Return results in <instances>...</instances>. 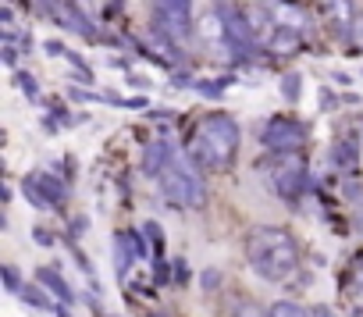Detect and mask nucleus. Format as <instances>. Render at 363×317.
Returning a JSON list of instances; mask_svg holds the SVG:
<instances>
[{
	"instance_id": "2",
	"label": "nucleus",
	"mask_w": 363,
	"mask_h": 317,
	"mask_svg": "<svg viewBox=\"0 0 363 317\" xmlns=\"http://www.w3.org/2000/svg\"><path fill=\"white\" fill-rule=\"evenodd\" d=\"M239 121L221 114V111H211L196 121V132H193V143H189V157L196 165L211 168V172H225L232 168L235 153H239Z\"/></svg>"
},
{
	"instance_id": "16",
	"label": "nucleus",
	"mask_w": 363,
	"mask_h": 317,
	"mask_svg": "<svg viewBox=\"0 0 363 317\" xmlns=\"http://www.w3.org/2000/svg\"><path fill=\"white\" fill-rule=\"evenodd\" d=\"M22 299H26L29 306H36V310H57V306L47 299V292H43L40 285H26V289H22Z\"/></svg>"
},
{
	"instance_id": "3",
	"label": "nucleus",
	"mask_w": 363,
	"mask_h": 317,
	"mask_svg": "<svg viewBox=\"0 0 363 317\" xmlns=\"http://www.w3.org/2000/svg\"><path fill=\"white\" fill-rule=\"evenodd\" d=\"M193 165H196L193 157H189V161H178V157H171V165H167L157 179H160V189H164V196H167L171 204L189 207V211H200V207H207V186H203V179L196 175Z\"/></svg>"
},
{
	"instance_id": "12",
	"label": "nucleus",
	"mask_w": 363,
	"mask_h": 317,
	"mask_svg": "<svg viewBox=\"0 0 363 317\" xmlns=\"http://www.w3.org/2000/svg\"><path fill=\"white\" fill-rule=\"evenodd\" d=\"M132 260H139L132 232H114V267H118V274H125Z\"/></svg>"
},
{
	"instance_id": "21",
	"label": "nucleus",
	"mask_w": 363,
	"mask_h": 317,
	"mask_svg": "<svg viewBox=\"0 0 363 317\" xmlns=\"http://www.w3.org/2000/svg\"><path fill=\"white\" fill-rule=\"evenodd\" d=\"M18 89H22V93H29V96H36V93H40V86H36V79H33L29 72H18Z\"/></svg>"
},
{
	"instance_id": "29",
	"label": "nucleus",
	"mask_w": 363,
	"mask_h": 317,
	"mask_svg": "<svg viewBox=\"0 0 363 317\" xmlns=\"http://www.w3.org/2000/svg\"><path fill=\"white\" fill-rule=\"evenodd\" d=\"M352 43H356V50H363V18H356V26H352V36H349Z\"/></svg>"
},
{
	"instance_id": "14",
	"label": "nucleus",
	"mask_w": 363,
	"mask_h": 317,
	"mask_svg": "<svg viewBox=\"0 0 363 317\" xmlns=\"http://www.w3.org/2000/svg\"><path fill=\"white\" fill-rule=\"evenodd\" d=\"M299 33L292 29V26H281V29H274V36L267 40V50L271 54H296L299 50Z\"/></svg>"
},
{
	"instance_id": "9",
	"label": "nucleus",
	"mask_w": 363,
	"mask_h": 317,
	"mask_svg": "<svg viewBox=\"0 0 363 317\" xmlns=\"http://www.w3.org/2000/svg\"><path fill=\"white\" fill-rule=\"evenodd\" d=\"M171 157H174V146L171 143H164V139H157V143H150L146 150H143V175H150V179H157L167 165H171Z\"/></svg>"
},
{
	"instance_id": "28",
	"label": "nucleus",
	"mask_w": 363,
	"mask_h": 317,
	"mask_svg": "<svg viewBox=\"0 0 363 317\" xmlns=\"http://www.w3.org/2000/svg\"><path fill=\"white\" fill-rule=\"evenodd\" d=\"M72 253H75V260H79V267H82V271H86V274L93 278V264H89V257H86L82 250H75V246H72Z\"/></svg>"
},
{
	"instance_id": "5",
	"label": "nucleus",
	"mask_w": 363,
	"mask_h": 317,
	"mask_svg": "<svg viewBox=\"0 0 363 317\" xmlns=\"http://www.w3.org/2000/svg\"><path fill=\"white\" fill-rule=\"evenodd\" d=\"M157 29L167 40H189L193 36V0H153Z\"/></svg>"
},
{
	"instance_id": "30",
	"label": "nucleus",
	"mask_w": 363,
	"mask_h": 317,
	"mask_svg": "<svg viewBox=\"0 0 363 317\" xmlns=\"http://www.w3.org/2000/svg\"><path fill=\"white\" fill-rule=\"evenodd\" d=\"M86 228H89V221H86V218H72V235H75V239H79Z\"/></svg>"
},
{
	"instance_id": "31",
	"label": "nucleus",
	"mask_w": 363,
	"mask_h": 317,
	"mask_svg": "<svg viewBox=\"0 0 363 317\" xmlns=\"http://www.w3.org/2000/svg\"><path fill=\"white\" fill-rule=\"evenodd\" d=\"M47 54H50V57H65L68 50H65V47L57 43V40H50V43H47Z\"/></svg>"
},
{
	"instance_id": "25",
	"label": "nucleus",
	"mask_w": 363,
	"mask_h": 317,
	"mask_svg": "<svg viewBox=\"0 0 363 317\" xmlns=\"http://www.w3.org/2000/svg\"><path fill=\"white\" fill-rule=\"evenodd\" d=\"M0 50H4L0 57H4V65H8V68H15V65H18V50H15V43H11V40H4V47H0Z\"/></svg>"
},
{
	"instance_id": "32",
	"label": "nucleus",
	"mask_w": 363,
	"mask_h": 317,
	"mask_svg": "<svg viewBox=\"0 0 363 317\" xmlns=\"http://www.w3.org/2000/svg\"><path fill=\"white\" fill-rule=\"evenodd\" d=\"M0 22H4V29H15V11L4 8V11H0Z\"/></svg>"
},
{
	"instance_id": "24",
	"label": "nucleus",
	"mask_w": 363,
	"mask_h": 317,
	"mask_svg": "<svg viewBox=\"0 0 363 317\" xmlns=\"http://www.w3.org/2000/svg\"><path fill=\"white\" fill-rule=\"evenodd\" d=\"M232 317H267L264 310H257L253 303H239L235 310H232Z\"/></svg>"
},
{
	"instance_id": "10",
	"label": "nucleus",
	"mask_w": 363,
	"mask_h": 317,
	"mask_svg": "<svg viewBox=\"0 0 363 317\" xmlns=\"http://www.w3.org/2000/svg\"><path fill=\"white\" fill-rule=\"evenodd\" d=\"M331 165H335L338 172H352V168L359 165V143L349 139V135L335 139V143H331Z\"/></svg>"
},
{
	"instance_id": "17",
	"label": "nucleus",
	"mask_w": 363,
	"mask_h": 317,
	"mask_svg": "<svg viewBox=\"0 0 363 317\" xmlns=\"http://www.w3.org/2000/svg\"><path fill=\"white\" fill-rule=\"evenodd\" d=\"M0 274H4V289H8V292H22V289H26L15 264H4V267H0Z\"/></svg>"
},
{
	"instance_id": "18",
	"label": "nucleus",
	"mask_w": 363,
	"mask_h": 317,
	"mask_svg": "<svg viewBox=\"0 0 363 317\" xmlns=\"http://www.w3.org/2000/svg\"><path fill=\"white\" fill-rule=\"evenodd\" d=\"M143 232L150 235L153 253H157V257H164V232H160V225H157V221H143Z\"/></svg>"
},
{
	"instance_id": "27",
	"label": "nucleus",
	"mask_w": 363,
	"mask_h": 317,
	"mask_svg": "<svg viewBox=\"0 0 363 317\" xmlns=\"http://www.w3.org/2000/svg\"><path fill=\"white\" fill-rule=\"evenodd\" d=\"M33 239H36L40 246H54V235H50L47 228H33Z\"/></svg>"
},
{
	"instance_id": "26",
	"label": "nucleus",
	"mask_w": 363,
	"mask_h": 317,
	"mask_svg": "<svg viewBox=\"0 0 363 317\" xmlns=\"http://www.w3.org/2000/svg\"><path fill=\"white\" fill-rule=\"evenodd\" d=\"M174 274H178V278H174L178 285H186V282H189V267H186V260H174Z\"/></svg>"
},
{
	"instance_id": "33",
	"label": "nucleus",
	"mask_w": 363,
	"mask_h": 317,
	"mask_svg": "<svg viewBox=\"0 0 363 317\" xmlns=\"http://www.w3.org/2000/svg\"><path fill=\"white\" fill-rule=\"evenodd\" d=\"M310 317H331V313H328V310H324V306H317V310H313V313H310Z\"/></svg>"
},
{
	"instance_id": "23",
	"label": "nucleus",
	"mask_w": 363,
	"mask_h": 317,
	"mask_svg": "<svg viewBox=\"0 0 363 317\" xmlns=\"http://www.w3.org/2000/svg\"><path fill=\"white\" fill-rule=\"evenodd\" d=\"M200 285H203V289H218V285H221V271H218V267H207V271L200 274Z\"/></svg>"
},
{
	"instance_id": "11",
	"label": "nucleus",
	"mask_w": 363,
	"mask_h": 317,
	"mask_svg": "<svg viewBox=\"0 0 363 317\" xmlns=\"http://www.w3.org/2000/svg\"><path fill=\"white\" fill-rule=\"evenodd\" d=\"M324 4V11H328V18L345 33V36H352V26H356V11H352V0H320Z\"/></svg>"
},
{
	"instance_id": "8",
	"label": "nucleus",
	"mask_w": 363,
	"mask_h": 317,
	"mask_svg": "<svg viewBox=\"0 0 363 317\" xmlns=\"http://www.w3.org/2000/svg\"><path fill=\"white\" fill-rule=\"evenodd\" d=\"M50 15H54V18H57L65 29H72V33H79V36H89V40L96 36V29L89 26V18H86V15H82L75 4H72V0H57Z\"/></svg>"
},
{
	"instance_id": "15",
	"label": "nucleus",
	"mask_w": 363,
	"mask_h": 317,
	"mask_svg": "<svg viewBox=\"0 0 363 317\" xmlns=\"http://www.w3.org/2000/svg\"><path fill=\"white\" fill-rule=\"evenodd\" d=\"M267 317H310V310L299 306V303H292V299H278V303H271Z\"/></svg>"
},
{
	"instance_id": "6",
	"label": "nucleus",
	"mask_w": 363,
	"mask_h": 317,
	"mask_svg": "<svg viewBox=\"0 0 363 317\" xmlns=\"http://www.w3.org/2000/svg\"><path fill=\"white\" fill-rule=\"evenodd\" d=\"M260 143L271 150V153H289V150H299L306 143V128L296 121V118H271Z\"/></svg>"
},
{
	"instance_id": "19",
	"label": "nucleus",
	"mask_w": 363,
	"mask_h": 317,
	"mask_svg": "<svg viewBox=\"0 0 363 317\" xmlns=\"http://www.w3.org/2000/svg\"><path fill=\"white\" fill-rule=\"evenodd\" d=\"M299 89H303L299 75H285V79H281V93H285V100H289V104H296V100H299Z\"/></svg>"
},
{
	"instance_id": "22",
	"label": "nucleus",
	"mask_w": 363,
	"mask_h": 317,
	"mask_svg": "<svg viewBox=\"0 0 363 317\" xmlns=\"http://www.w3.org/2000/svg\"><path fill=\"white\" fill-rule=\"evenodd\" d=\"M153 282H157V285H167V282H171V264H167V260H157V267H153Z\"/></svg>"
},
{
	"instance_id": "7",
	"label": "nucleus",
	"mask_w": 363,
	"mask_h": 317,
	"mask_svg": "<svg viewBox=\"0 0 363 317\" xmlns=\"http://www.w3.org/2000/svg\"><path fill=\"white\" fill-rule=\"evenodd\" d=\"M26 196L33 207H61L68 200V186L50 172H33L26 175Z\"/></svg>"
},
{
	"instance_id": "1",
	"label": "nucleus",
	"mask_w": 363,
	"mask_h": 317,
	"mask_svg": "<svg viewBox=\"0 0 363 317\" xmlns=\"http://www.w3.org/2000/svg\"><path fill=\"white\" fill-rule=\"evenodd\" d=\"M242 253L264 282H289L299 271V246L285 228L253 225L242 235Z\"/></svg>"
},
{
	"instance_id": "20",
	"label": "nucleus",
	"mask_w": 363,
	"mask_h": 317,
	"mask_svg": "<svg viewBox=\"0 0 363 317\" xmlns=\"http://www.w3.org/2000/svg\"><path fill=\"white\" fill-rule=\"evenodd\" d=\"M342 196H345L349 204L363 207V186H359V182H342Z\"/></svg>"
},
{
	"instance_id": "13",
	"label": "nucleus",
	"mask_w": 363,
	"mask_h": 317,
	"mask_svg": "<svg viewBox=\"0 0 363 317\" xmlns=\"http://www.w3.org/2000/svg\"><path fill=\"white\" fill-rule=\"evenodd\" d=\"M36 278H40V285H43V289H50V292H54V296H57L65 306L75 299V292L68 289V282L61 278V271H57V267H40V271H36Z\"/></svg>"
},
{
	"instance_id": "4",
	"label": "nucleus",
	"mask_w": 363,
	"mask_h": 317,
	"mask_svg": "<svg viewBox=\"0 0 363 317\" xmlns=\"http://www.w3.org/2000/svg\"><path fill=\"white\" fill-rule=\"evenodd\" d=\"M267 182H271V189H274L281 200H299V196L310 189V172H306L303 153H299V150L274 153V161L267 165Z\"/></svg>"
},
{
	"instance_id": "34",
	"label": "nucleus",
	"mask_w": 363,
	"mask_h": 317,
	"mask_svg": "<svg viewBox=\"0 0 363 317\" xmlns=\"http://www.w3.org/2000/svg\"><path fill=\"white\" fill-rule=\"evenodd\" d=\"M150 317H167V313H160V310H153V313H150Z\"/></svg>"
}]
</instances>
